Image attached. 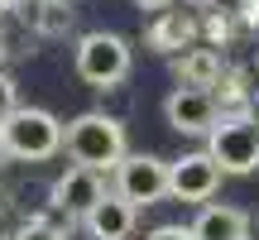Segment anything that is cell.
<instances>
[{"label": "cell", "instance_id": "1", "mask_svg": "<svg viewBox=\"0 0 259 240\" xmlns=\"http://www.w3.org/2000/svg\"><path fill=\"white\" fill-rule=\"evenodd\" d=\"M63 149L77 168H92V173H115L125 164V120L106 115V111H87L77 120H67V135H63Z\"/></svg>", "mask_w": 259, "mask_h": 240}, {"label": "cell", "instance_id": "2", "mask_svg": "<svg viewBox=\"0 0 259 240\" xmlns=\"http://www.w3.org/2000/svg\"><path fill=\"white\" fill-rule=\"evenodd\" d=\"M0 135H5L10 158H19V164H44V158L63 154L67 125L53 111H44V106H19V111L0 125Z\"/></svg>", "mask_w": 259, "mask_h": 240}, {"label": "cell", "instance_id": "3", "mask_svg": "<svg viewBox=\"0 0 259 240\" xmlns=\"http://www.w3.org/2000/svg\"><path fill=\"white\" fill-rule=\"evenodd\" d=\"M72 67L87 87L96 92H111L130 77V44L120 34H106V29H92V34L77 38V53H72Z\"/></svg>", "mask_w": 259, "mask_h": 240}, {"label": "cell", "instance_id": "4", "mask_svg": "<svg viewBox=\"0 0 259 240\" xmlns=\"http://www.w3.org/2000/svg\"><path fill=\"white\" fill-rule=\"evenodd\" d=\"M206 154L221 173H254L259 168V130L250 115H221L216 130L206 135Z\"/></svg>", "mask_w": 259, "mask_h": 240}, {"label": "cell", "instance_id": "5", "mask_svg": "<svg viewBox=\"0 0 259 240\" xmlns=\"http://www.w3.org/2000/svg\"><path fill=\"white\" fill-rule=\"evenodd\" d=\"M115 192L130 207H154L168 197V158L158 154H125V164L115 168Z\"/></svg>", "mask_w": 259, "mask_h": 240}, {"label": "cell", "instance_id": "6", "mask_svg": "<svg viewBox=\"0 0 259 240\" xmlns=\"http://www.w3.org/2000/svg\"><path fill=\"white\" fill-rule=\"evenodd\" d=\"M221 168L211 164V154L206 149H192V154H183V158H173L168 164V197H178V202H211L216 197V187H221Z\"/></svg>", "mask_w": 259, "mask_h": 240}, {"label": "cell", "instance_id": "7", "mask_svg": "<svg viewBox=\"0 0 259 240\" xmlns=\"http://www.w3.org/2000/svg\"><path fill=\"white\" fill-rule=\"evenodd\" d=\"M163 115H168V125H173L178 135H202V139H206V135L216 130V120H221V106H216L211 92L173 87L168 101H163Z\"/></svg>", "mask_w": 259, "mask_h": 240}, {"label": "cell", "instance_id": "8", "mask_svg": "<svg viewBox=\"0 0 259 240\" xmlns=\"http://www.w3.org/2000/svg\"><path fill=\"white\" fill-rule=\"evenodd\" d=\"M106 192H111V187H106L101 173H92V168H77V164H72L63 178H53V187H48V202H53L58 212L67 216V221H77V216H87Z\"/></svg>", "mask_w": 259, "mask_h": 240}, {"label": "cell", "instance_id": "9", "mask_svg": "<svg viewBox=\"0 0 259 240\" xmlns=\"http://www.w3.org/2000/svg\"><path fill=\"white\" fill-rule=\"evenodd\" d=\"M149 48L163 58H183L187 48H197V38H202V15H192V10L173 5L163 10V15H154V24H149Z\"/></svg>", "mask_w": 259, "mask_h": 240}, {"label": "cell", "instance_id": "10", "mask_svg": "<svg viewBox=\"0 0 259 240\" xmlns=\"http://www.w3.org/2000/svg\"><path fill=\"white\" fill-rule=\"evenodd\" d=\"M135 216L139 212L125 202L120 192H106L101 202L82 216V226H87V235H92V240H125L130 231H135Z\"/></svg>", "mask_w": 259, "mask_h": 240}, {"label": "cell", "instance_id": "11", "mask_svg": "<svg viewBox=\"0 0 259 240\" xmlns=\"http://www.w3.org/2000/svg\"><path fill=\"white\" fill-rule=\"evenodd\" d=\"M173 72H178V87H192V92H216L226 63H221V53H216V48L197 44V48H187L183 58H173Z\"/></svg>", "mask_w": 259, "mask_h": 240}, {"label": "cell", "instance_id": "12", "mask_svg": "<svg viewBox=\"0 0 259 240\" xmlns=\"http://www.w3.org/2000/svg\"><path fill=\"white\" fill-rule=\"evenodd\" d=\"M245 231H250V216L226 202H206L192 221V240H245Z\"/></svg>", "mask_w": 259, "mask_h": 240}, {"label": "cell", "instance_id": "13", "mask_svg": "<svg viewBox=\"0 0 259 240\" xmlns=\"http://www.w3.org/2000/svg\"><path fill=\"white\" fill-rule=\"evenodd\" d=\"M72 19H77L72 0H34L24 10V24L34 29V38H63L72 29Z\"/></svg>", "mask_w": 259, "mask_h": 240}, {"label": "cell", "instance_id": "14", "mask_svg": "<svg viewBox=\"0 0 259 240\" xmlns=\"http://www.w3.org/2000/svg\"><path fill=\"white\" fill-rule=\"evenodd\" d=\"M211 96H216V106H221V115H245V111H250V101H254L250 72H245V67H226Z\"/></svg>", "mask_w": 259, "mask_h": 240}, {"label": "cell", "instance_id": "15", "mask_svg": "<svg viewBox=\"0 0 259 240\" xmlns=\"http://www.w3.org/2000/svg\"><path fill=\"white\" fill-rule=\"evenodd\" d=\"M5 240H67V231H58L53 221H38V216H24L15 226V235H5Z\"/></svg>", "mask_w": 259, "mask_h": 240}, {"label": "cell", "instance_id": "16", "mask_svg": "<svg viewBox=\"0 0 259 240\" xmlns=\"http://www.w3.org/2000/svg\"><path fill=\"white\" fill-rule=\"evenodd\" d=\"M235 19H221V15H202V34H206V48H221L231 38Z\"/></svg>", "mask_w": 259, "mask_h": 240}, {"label": "cell", "instance_id": "17", "mask_svg": "<svg viewBox=\"0 0 259 240\" xmlns=\"http://www.w3.org/2000/svg\"><path fill=\"white\" fill-rule=\"evenodd\" d=\"M19 111V92H15V77L5 72V67H0V125H5L10 115Z\"/></svg>", "mask_w": 259, "mask_h": 240}, {"label": "cell", "instance_id": "18", "mask_svg": "<svg viewBox=\"0 0 259 240\" xmlns=\"http://www.w3.org/2000/svg\"><path fill=\"white\" fill-rule=\"evenodd\" d=\"M197 5H202L206 15H221V19H240L245 10H250V0H197Z\"/></svg>", "mask_w": 259, "mask_h": 240}, {"label": "cell", "instance_id": "19", "mask_svg": "<svg viewBox=\"0 0 259 240\" xmlns=\"http://www.w3.org/2000/svg\"><path fill=\"white\" fill-rule=\"evenodd\" d=\"M144 240H192V226H154Z\"/></svg>", "mask_w": 259, "mask_h": 240}, {"label": "cell", "instance_id": "20", "mask_svg": "<svg viewBox=\"0 0 259 240\" xmlns=\"http://www.w3.org/2000/svg\"><path fill=\"white\" fill-rule=\"evenodd\" d=\"M34 0H0V15H15V10H29Z\"/></svg>", "mask_w": 259, "mask_h": 240}, {"label": "cell", "instance_id": "21", "mask_svg": "<svg viewBox=\"0 0 259 240\" xmlns=\"http://www.w3.org/2000/svg\"><path fill=\"white\" fill-rule=\"evenodd\" d=\"M139 5H144V10H154V15H163V10H173L178 0H139Z\"/></svg>", "mask_w": 259, "mask_h": 240}, {"label": "cell", "instance_id": "22", "mask_svg": "<svg viewBox=\"0 0 259 240\" xmlns=\"http://www.w3.org/2000/svg\"><path fill=\"white\" fill-rule=\"evenodd\" d=\"M245 115H250V125L259 130V96H254V101H250V111H245Z\"/></svg>", "mask_w": 259, "mask_h": 240}, {"label": "cell", "instance_id": "23", "mask_svg": "<svg viewBox=\"0 0 259 240\" xmlns=\"http://www.w3.org/2000/svg\"><path fill=\"white\" fill-rule=\"evenodd\" d=\"M245 240H259V216L250 221V231H245Z\"/></svg>", "mask_w": 259, "mask_h": 240}, {"label": "cell", "instance_id": "24", "mask_svg": "<svg viewBox=\"0 0 259 240\" xmlns=\"http://www.w3.org/2000/svg\"><path fill=\"white\" fill-rule=\"evenodd\" d=\"M10 164V149H5V135H0V168Z\"/></svg>", "mask_w": 259, "mask_h": 240}, {"label": "cell", "instance_id": "25", "mask_svg": "<svg viewBox=\"0 0 259 240\" xmlns=\"http://www.w3.org/2000/svg\"><path fill=\"white\" fill-rule=\"evenodd\" d=\"M0 207H5V192H0Z\"/></svg>", "mask_w": 259, "mask_h": 240}]
</instances>
